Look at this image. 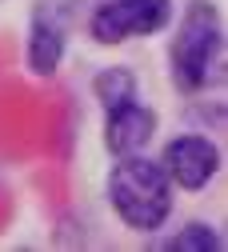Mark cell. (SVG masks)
<instances>
[{
    "instance_id": "obj_6",
    "label": "cell",
    "mask_w": 228,
    "mask_h": 252,
    "mask_svg": "<svg viewBox=\"0 0 228 252\" xmlns=\"http://www.w3.org/2000/svg\"><path fill=\"white\" fill-rule=\"evenodd\" d=\"M64 56H68V24L56 8H36L28 20V36H24V64L32 76H56Z\"/></svg>"
},
{
    "instance_id": "obj_7",
    "label": "cell",
    "mask_w": 228,
    "mask_h": 252,
    "mask_svg": "<svg viewBox=\"0 0 228 252\" xmlns=\"http://www.w3.org/2000/svg\"><path fill=\"white\" fill-rule=\"evenodd\" d=\"M140 92V84H136V72L132 68H124V64H108V68H100L92 76V96H96V104H116V100H124V96H136Z\"/></svg>"
},
{
    "instance_id": "obj_2",
    "label": "cell",
    "mask_w": 228,
    "mask_h": 252,
    "mask_svg": "<svg viewBox=\"0 0 228 252\" xmlns=\"http://www.w3.org/2000/svg\"><path fill=\"white\" fill-rule=\"evenodd\" d=\"M108 204L116 212V220L128 232L152 236L172 220V204H176V188L164 176L156 156L136 152V156H116V164L108 172Z\"/></svg>"
},
{
    "instance_id": "obj_1",
    "label": "cell",
    "mask_w": 228,
    "mask_h": 252,
    "mask_svg": "<svg viewBox=\"0 0 228 252\" xmlns=\"http://www.w3.org/2000/svg\"><path fill=\"white\" fill-rule=\"evenodd\" d=\"M168 76L184 96H204L224 80V20L212 0H188L168 44Z\"/></svg>"
},
{
    "instance_id": "obj_4",
    "label": "cell",
    "mask_w": 228,
    "mask_h": 252,
    "mask_svg": "<svg viewBox=\"0 0 228 252\" xmlns=\"http://www.w3.org/2000/svg\"><path fill=\"white\" fill-rule=\"evenodd\" d=\"M160 168L172 180L176 192H204V188L220 176L224 152L208 132H176L160 148Z\"/></svg>"
},
{
    "instance_id": "obj_8",
    "label": "cell",
    "mask_w": 228,
    "mask_h": 252,
    "mask_svg": "<svg viewBox=\"0 0 228 252\" xmlns=\"http://www.w3.org/2000/svg\"><path fill=\"white\" fill-rule=\"evenodd\" d=\"M220 232L208 224V220H188V224H180L172 236H168V244L164 248H172V252H220Z\"/></svg>"
},
{
    "instance_id": "obj_3",
    "label": "cell",
    "mask_w": 228,
    "mask_h": 252,
    "mask_svg": "<svg viewBox=\"0 0 228 252\" xmlns=\"http://www.w3.org/2000/svg\"><path fill=\"white\" fill-rule=\"evenodd\" d=\"M176 4L172 0H96L84 32L100 48H120L128 40H152L172 28Z\"/></svg>"
},
{
    "instance_id": "obj_5",
    "label": "cell",
    "mask_w": 228,
    "mask_h": 252,
    "mask_svg": "<svg viewBox=\"0 0 228 252\" xmlns=\"http://www.w3.org/2000/svg\"><path fill=\"white\" fill-rule=\"evenodd\" d=\"M160 132V116L148 100L136 96H124L116 104H104V148L108 156H136V152H148V144L156 140Z\"/></svg>"
}]
</instances>
